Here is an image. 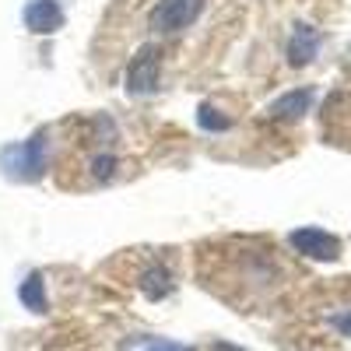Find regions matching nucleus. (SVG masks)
I'll list each match as a JSON object with an SVG mask.
<instances>
[{
	"label": "nucleus",
	"mask_w": 351,
	"mask_h": 351,
	"mask_svg": "<svg viewBox=\"0 0 351 351\" xmlns=\"http://www.w3.org/2000/svg\"><path fill=\"white\" fill-rule=\"evenodd\" d=\"M0 165L11 180L18 183H36L39 176L46 172V130H39L36 137L18 141L11 148L0 152Z\"/></svg>",
	"instance_id": "1"
},
{
	"label": "nucleus",
	"mask_w": 351,
	"mask_h": 351,
	"mask_svg": "<svg viewBox=\"0 0 351 351\" xmlns=\"http://www.w3.org/2000/svg\"><path fill=\"white\" fill-rule=\"evenodd\" d=\"M127 92L134 99L141 95H155L158 92V81H162V49L155 43H144L127 64Z\"/></svg>",
	"instance_id": "2"
},
{
	"label": "nucleus",
	"mask_w": 351,
	"mask_h": 351,
	"mask_svg": "<svg viewBox=\"0 0 351 351\" xmlns=\"http://www.w3.org/2000/svg\"><path fill=\"white\" fill-rule=\"evenodd\" d=\"M200 8H204V0H158L148 14V25L158 36L183 32V28H190L200 18Z\"/></svg>",
	"instance_id": "3"
},
{
	"label": "nucleus",
	"mask_w": 351,
	"mask_h": 351,
	"mask_svg": "<svg viewBox=\"0 0 351 351\" xmlns=\"http://www.w3.org/2000/svg\"><path fill=\"white\" fill-rule=\"evenodd\" d=\"M288 246L309 260H337L341 256V239L316 225H302L295 232H288Z\"/></svg>",
	"instance_id": "4"
},
{
	"label": "nucleus",
	"mask_w": 351,
	"mask_h": 351,
	"mask_svg": "<svg viewBox=\"0 0 351 351\" xmlns=\"http://www.w3.org/2000/svg\"><path fill=\"white\" fill-rule=\"evenodd\" d=\"M21 21H25L28 32L53 36L64 28V8H60V0H28L25 11H21Z\"/></svg>",
	"instance_id": "5"
},
{
	"label": "nucleus",
	"mask_w": 351,
	"mask_h": 351,
	"mask_svg": "<svg viewBox=\"0 0 351 351\" xmlns=\"http://www.w3.org/2000/svg\"><path fill=\"white\" fill-rule=\"evenodd\" d=\"M137 285H141V291H144V299H148V302H162V299H169L176 291V274H172V267L162 256H155V260L144 263Z\"/></svg>",
	"instance_id": "6"
},
{
	"label": "nucleus",
	"mask_w": 351,
	"mask_h": 351,
	"mask_svg": "<svg viewBox=\"0 0 351 351\" xmlns=\"http://www.w3.org/2000/svg\"><path fill=\"white\" fill-rule=\"evenodd\" d=\"M319 43H324V36H319V28L313 25H295L291 28V39H288V64L291 67H306L313 56L319 53Z\"/></svg>",
	"instance_id": "7"
},
{
	"label": "nucleus",
	"mask_w": 351,
	"mask_h": 351,
	"mask_svg": "<svg viewBox=\"0 0 351 351\" xmlns=\"http://www.w3.org/2000/svg\"><path fill=\"white\" fill-rule=\"evenodd\" d=\"M313 99H316L313 88H291V92L278 95V99L267 106V112L274 116V120H299V116H306V112H309Z\"/></svg>",
	"instance_id": "8"
},
{
	"label": "nucleus",
	"mask_w": 351,
	"mask_h": 351,
	"mask_svg": "<svg viewBox=\"0 0 351 351\" xmlns=\"http://www.w3.org/2000/svg\"><path fill=\"white\" fill-rule=\"evenodd\" d=\"M18 302L28 313H49V295H46V274L43 271H28L25 281L18 285Z\"/></svg>",
	"instance_id": "9"
},
{
	"label": "nucleus",
	"mask_w": 351,
	"mask_h": 351,
	"mask_svg": "<svg viewBox=\"0 0 351 351\" xmlns=\"http://www.w3.org/2000/svg\"><path fill=\"white\" fill-rule=\"evenodd\" d=\"M197 127L208 130V134H225V130L232 127V116L221 112L215 102H200V106H197Z\"/></svg>",
	"instance_id": "10"
},
{
	"label": "nucleus",
	"mask_w": 351,
	"mask_h": 351,
	"mask_svg": "<svg viewBox=\"0 0 351 351\" xmlns=\"http://www.w3.org/2000/svg\"><path fill=\"white\" fill-rule=\"evenodd\" d=\"M116 155L112 152H99V155H92V162H88V172H92V180L95 183H109L112 176H116Z\"/></svg>",
	"instance_id": "11"
},
{
	"label": "nucleus",
	"mask_w": 351,
	"mask_h": 351,
	"mask_svg": "<svg viewBox=\"0 0 351 351\" xmlns=\"http://www.w3.org/2000/svg\"><path fill=\"white\" fill-rule=\"evenodd\" d=\"M141 351H193L186 344H176V341H158V337H144L141 341Z\"/></svg>",
	"instance_id": "12"
},
{
	"label": "nucleus",
	"mask_w": 351,
	"mask_h": 351,
	"mask_svg": "<svg viewBox=\"0 0 351 351\" xmlns=\"http://www.w3.org/2000/svg\"><path fill=\"white\" fill-rule=\"evenodd\" d=\"M330 324H334V330H337L341 337H351V309L334 313V316H330Z\"/></svg>",
	"instance_id": "13"
},
{
	"label": "nucleus",
	"mask_w": 351,
	"mask_h": 351,
	"mask_svg": "<svg viewBox=\"0 0 351 351\" xmlns=\"http://www.w3.org/2000/svg\"><path fill=\"white\" fill-rule=\"evenodd\" d=\"M211 348H215V351H246V348H239V344H228V341H215Z\"/></svg>",
	"instance_id": "14"
}]
</instances>
